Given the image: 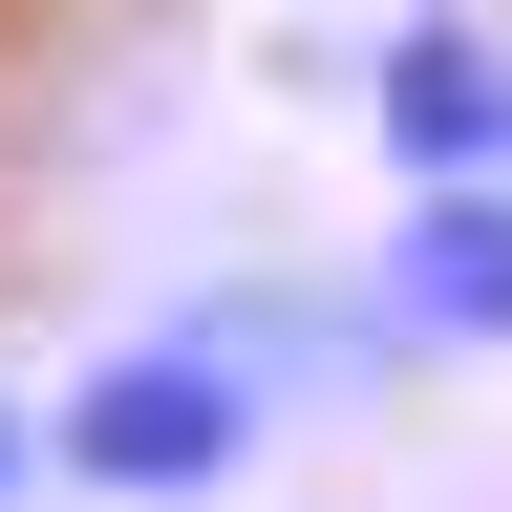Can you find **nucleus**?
Segmentation results:
<instances>
[{
	"label": "nucleus",
	"instance_id": "obj_1",
	"mask_svg": "<svg viewBox=\"0 0 512 512\" xmlns=\"http://www.w3.org/2000/svg\"><path fill=\"white\" fill-rule=\"evenodd\" d=\"M43 470L107 491V512H192L256 470V363L214 342V320H171V342H107L86 384L43 406Z\"/></svg>",
	"mask_w": 512,
	"mask_h": 512
},
{
	"label": "nucleus",
	"instance_id": "obj_4",
	"mask_svg": "<svg viewBox=\"0 0 512 512\" xmlns=\"http://www.w3.org/2000/svg\"><path fill=\"white\" fill-rule=\"evenodd\" d=\"M22 470H43V406H0V491H22Z\"/></svg>",
	"mask_w": 512,
	"mask_h": 512
},
{
	"label": "nucleus",
	"instance_id": "obj_2",
	"mask_svg": "<svg viewBox=\"0 0 512 512\" xmlns=\"http://www.w3.org/2000/svg\"><path fill=\"white\" fill-rule=\"evenodd\" d=\"M384 342H448V363L512 342V171H406V214H384Z\"/></svg>",
	"mask_w": 512,
	"mask_h": 512
},
{
	"label": "nucleus",
	"instance_id": "obj_3",
	"mask_svg": "<svg viewBox=\"0 0 512 512\" xmlns=\"http://www.w3.org/2000/svg\"><path fill=\"white\" fill-rule=\"evenodd\" d=\"M384 171H512V43L448 0H384Z\"/></svg>",
	"mask_w": 512,
	"mask_h": 512
}]
</instances>
